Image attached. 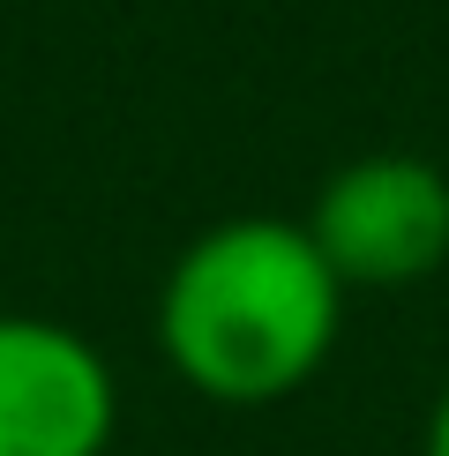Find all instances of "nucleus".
I'll return each mask as SVG.
<instances>
[{
	"mask_svg": "<svg viewBox=\"0 0 449 456\" xmlns=\"http://www.w3.org/2000/svg\"><path fill=\"white\" fill-rule=\"evenodd\" d=\"M345 284L299 217H224L165 270L158 345L210 404H277L322 374Z\"/></svg>",
	"mask_w": 449,
	"mask_h": 456,
	"instance_id": "f257e3e1",
	"label": "nucleus"
},
{
	"mask_svg": "<svg viewBox=\"0 0 449 456\" xmlns=\"http://www.w3.org/2000/svg\"><path fill=\"white\" fill-rule=\"evenodd\" d=\"M120 396L90 337L45 314H0V456H105Z\"/></svg>",
	"mask_w": 449,
	"mask_h": 456,
	"instance_id": "7ed1b4c3",
	"label": "nucleus"
},
{
	"mask_svg": "<svg viewBox=\"0 0 449 456\" xmlns=\"http://www.w3.org/2000/svg\"><path fill=\"white\" fill-rule=\"evenodd\" d=\"M427 456H449V389H442L435 419H427Z\"/></svg>",
	"mask_w": 449,
	"mask_h": 456,
	"instance_id": "20e7f679",
	"label": "nucleus"
},
{
	"mask_svg": "<svg viewBox=\"0 0 449 456\" xmlns=\"http://www.w3.org/2000/svg\"><path fill=\"white\" fill-rule=\"evenodd\" d=\"M345 292H404L449 262V173L412 150L337 165L299 217Z\"/></svg>",
	"mask_w": 449,
	"mask_h": 456,
	"instance_id": "f03ea898",
	"label": "nucleus"
}]
</instances>
